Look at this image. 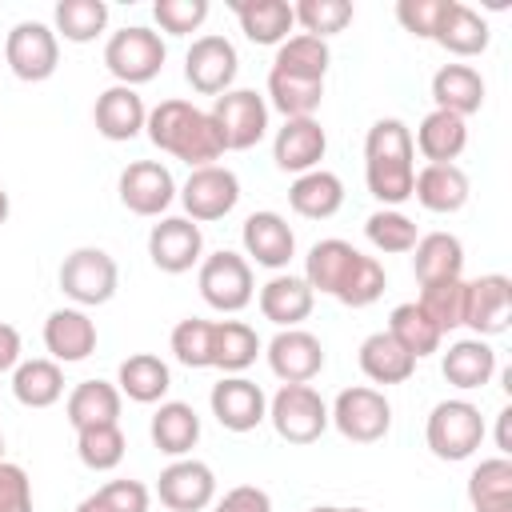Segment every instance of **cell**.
<instances>
[{"label":"cell","instance_id":"obj_18","mask_svg":"<svg viewBox=\"0 0 512 512\" xmlns=\"http://www.w3.org/2000/svg\"><path fill=\"white\" fill-rule=\"evenodd\" d=\"M264 356L280 384H308L324 368V344H320V336H312L304 328H280L268 340Z\"/></svg>","mask_w":512,"mask_h":512},{"label":"cell","instance_id":"obj_48","mask_svg":"<svg viewBox=\"0 0 512 512\" xmlns=\"http://www.w3.org/2000/svg\"><path fill=\"white\" fill-rule=\"evenodd\" d=\"M168 344L184 368H212V320H200V316L180 320L172 328Z\"/></svg>","mask_w":512,"mask_h":512},{"label":"cell","instance_id":"obj_10","mask_svg":"<svg viewBox=\"0 0 512 512\" xmlns=\"http://www.w3.org/2000/svg\"><path fill=\"white\" fill-rule=\"evenodd\" d=\"M196 284H200L204 304L216 308V312H240V308H248L252 296H256L252 264H248L240 252H228V248H220V252H212V256L200 260Z\"/></svg>","mask_w":512,"mask_h":512},{"label":"cell","instance_id":"obj_23","mask_svg":"<svg viewBox=\"0 0 512 512\" xmlns=\"http://www.w3.org/2000/svg\"><path fill=\"white\" fill-rule=\"evenodd\" d=\"M92 120H96V132H100L104 140H116V144H120V140H132V136L144 132L148 108H144V100H140L136 88L112 84V88H104V92L96 96Z\"/></svg>","mask_w":512,"mask_h":512},{"label":"cell","instance_id":"obj_4","mask_svg":"<svg viewBox=\"0 0 512 512\" xmlns=\"http://www.w3.org/2000/svg\"><path fill=\"white\" fill-rule=\"evenodd\" d=\"M164 60H168V48H164L160 32H152V28H144V24L120 28V32H112L108 44H104V68H108V72L116 76V84H124V88H140V84L156 80L160 68H164Z\"/></svg>","mask_w":512,"mask_h":512},{"label":"cell","instance_id":"obj_57","mask_svg":"<svg viewBox=\"0 0 512 512\" xmlns=\"http://www.w3.org/2000/svg\"><path fill=\"white\" fill-rule=\"evenodd\" d=\"M308 512H364V508H340V504H316Z\"/></svg>","mask_w":512,"mask_h":512},{"label":"cell","instance_id":"obj_31","mask_svg":"<svg viewBox=\"0 0 512 512\" xmlns=\"http://www.w3.org/2000/svg\"><path fill=\"white\" fill-rule=\"evenodd\" d=\"M148 432H152V444L164 452V456H188L192 448H196V440H200V416H196V408L192 404H184V400H164L156 412H152V424H148Z\"/></svg>","mask_w":512,"mask_h":512},{"label":"cell","instance_id":"obj_59","mask_svg":"<svg viewBox=\"0 0 512 512\" xmlns=\"http://www.w3.org/2000/svg\"><path fill=\"white\" fill-rule=\"evenodd\" d=\"M0 464H4V432H0Z\"/></svg>","mask_w":512,"mask_h":512},{"label":"cell","instance_id":"obj_11","mask_svg":"<svg viewBox=\"0 0 512 512\" xmlns=\"http://www.w3.org/2000/svg\"><path fill=\"white\" fill-rule=\"evenodd\" d=\"M4 60L12 68L16 80L24 84H40L60 68V40L56 28L40 24V20H20L12 24V32L4 36Z\"/></svg>","mask_w":512,"mask_h":512},{"label":"cell","instance_id":"obj_17","mask_svg":"<svg viewBox=\"0 0 512 512\" xmlns=\"http://www.w3.org/2000/svg\"><path fill=\"white\" fill-rule=\"evenodd\" d=\"M116 192L132 216H160L176 200V180L160 160H132L120 172Z\"/></svg>","mask_w":512,"mask_h":512},{"label":"cell","instance_id":"obj_20","mask_svg":"<svg viewBox=\"0 0 512 512\" xmlns=\"http://www.w3.org/2000/svg\"><path fill=\"white\" fill-rule=\"evenodd\" d=\"M324 152H328V136H324L316 116L284 120V128H276V136H272V160L280 172L304 176V172L320 168Z\"/></svg>","mask_w":512,"mask_h":512},{"label":"cell","instance_id":"obj_8","mask_svg":"<svg viewBox=\"0 0 512 512\" xmlns=\"http://www.w3.org/2000/svg\"><path fill=\"white\" fill-rule=\"evenodd\" d=\"M268 420L288 444H316L328 432V404L312 384H284L268 400Z\"/></svg>","mask_w":512,"mask_h":512},{"label":"cell","instance_id":"obj_56","mask_svg":"<svg viewBox=\"0 0 512 512\" xmlns=\"http://www.w3.org/2000/svg\"><path fill=\"white\" fill-rule=\"evenodd\" d=\"M76 512H116V508H112V504H108L100 492H92V496H84V500L76 504Z\"/></svg>","mask_w":512,"mask_h":512},{"label":"cell","instance_id":"obj_41","mask_svg":"<svg viewBox=\"0 0 512 512\" xmlns=\"http://www.w3.org/2000/svg\"><path fill=\"white\" fill-rule=\"evenodd\" d=\"M412 360H420V356H432L436 348H440V340H444V332L420 312V304L412 300V304H396L392 308V316H388V328H384Z\"/></svg>","mask_w":512,"mask_h":512},{"label":"cell","instance_id":"obj_16","mask_svg":"<svg viewBox=\"0 0 512 512\" xmlns=\"http://www.w3.org/2000/svg\"><path fill=\"white\" fill-rule=\"evenodd\" d=\"M156 496L168 512H204L216 500V476L204 460H172L160 480H156Z\"/></svg>","mask_w":512,"mask_h":512},{"label":"cell","instance_id":"obj_29","mask_svg":"<svg viewBox=\"0 0 512 512\" xmlns=\"http://www.w3.org/2000/svg\"><path fill=\"white\" fill-rule=\"evenodd\" d=\"M432 100H436V108L468 120L472 112L484 108V76L472 64H444L432 76Z\"/></svg>","mask_w":512,"mask_h":512},{"label":"cell","instance_id":"obj_2","mask_svg":"<svg viewBox=\"0 0 512 512\" xmlns=\"http://www.w3.org/2000/svg\"><path fill=\"white\" fill-rule=\"evenodd\" d=\"M412 156H416V148H412V132H408L404 120L384 116L368 128V136H364V180H368V192L384 208H400L404 200H412V180H416Z\"/></svg>","mask_w":512,"mask_h":512},{"label":"cell","instance_id":"obj_19","mask_svg":"<svg viewBox=\"0 0 512 512\" xmlns=\"http://www.w3.org/2000/svg\"><path fill=\"white\" fill-rule=\"evenodd\" d=\"M208 404H212V416L220 420V428H228V432H252L268 420V396L248 376H224L220 384H212Z\"/></svg>","mask_w":512,"mask_h":512},{"label":"cell","instance_id":"obj_45","mask_svg":"<svg viewBox=\"0 0 512 512\" xmlns=\"http://www.w3.org/2000/svg\"><path fill=\"white\" fill-rule=\"evenodd\" d=\"M364 236L376 252H388V256H404L416 248V224L400 212V208H376L368 220H364Z\"/></svg>","mask_w":512,"mask_h":512},{"label":"cell","instance_id":"obj_42","mask_svg":"<svg viewBox=\"0 0 512 512\" xmlns=\"http://www.w3.org/2000/svg\"><path fill=\"white\" fill-rule=\"evenodd\" d=\"M56 40H72V44H88L108 28V4L104 0H60L56 12Z\"/></svg>","mask_w":512,"mask_h":512},{"label":"cell","instance_id":"obj_25","mask_svg":"<svg viewBox=\"0 0 512 512\" xmlns=\"http://www.w3.org/2000/svg\"><path fill=\"white\" fill-rule=\"evenodd\" d=\"M412 196L420 200V208L436 216H452L468 204V176L456 164H424L412 180Z\"/></svg>","mask_w":512,"mask_h":512},{"label":"cell","instance_id":"obj_14","mask_svg":"<svg viewBox=\"0 0 512 512\" xmlns=\"http://www.w3.org/2000/svg\"><path fill=\"white\" fill-rule=\"evenodd\" d=\"M204 256V232L196 220L188 216H164L160 224H152L148 232V260L168 272V276H180L188 268H196Z\"/></svg>","mask_w":512,"mask_h":512},{"label":"cell","instance_id":"obj_47","mask_svg":"<svg viewBox=\"0 0 512 512\" xmlns=\"http://www.w3.org/2000/svg\"><path fill=\"white\" fill-rule=\"evenodd\" d=\"M292 16L304 28V36L328 40L352 24V4L348 0H300V4H292Z\"/></svg>","mask_w":512,"mask_h":512},{"label":"cell","instance_id":"obj_28","mask_svg":"<svg viewBox=\"0 0 512 512\" xmlns=\"http://www.w3.org/2000/svg\"><path fill=\"white\" fill-rule=\"evenodd\" d=\"M288 204L304 220H328L344 204V180L336 172H328V168H312V172H304V176L292 180Z\"/></svg>","mask_w":512,"mask_h":512},{"label":"cell","instance_id":"obj_40","mask_svg":"<svg viewBox=\"0 0 512 512\" xmlns=\"http://www.w3.org/2000/svg\"><path fill=\"white\" fill-rule=\"evenodd\" d=\"M328 64H332L328 40H316V36L296 32V36H288V40L276 48L272 72H284V76H296V80H316V84H324Z\"/></svg>","mask_w":512,"mask_h":512},{"label":"cell","instance_id":"obj_33","mask_svg":"<svg viewBox=\"0 0 512 512\" xmlns=\"http://www.w3.org/2000/svg\"><path fill=\"white\" fill-rule=\"evenodd\" d=\"M64 412L76 432L100 428V424H120V388L108 380H84L68 392Z\"/></svg>","mask_w":512,"mask_h":512},{"label":"cell","instance_id":"obj_9","mask_svg":"<svg viewBox=\"0 0 512 512\" xmlns=\"http://www.w3.org/2000/svg\"><path fill=\"white\" fill-rule=\"evenodd\" d=\"M328 424H336V432L352 444H376L392 428V404H388L384 392H376L368 384H356V388H344L332 400Z\"/></svg>","mask_w":512,"mask_h":512},{"label":"cell","instance_id":"obj_5","mask_svg":"<svg viewBox=\"0 0 512 512\" xmlns=\"http://www.w3.org/2000/svg\"><path fill=\"white\" fill-rule=\"evenodd\" d=\"M424 440L436 460H448V464L468 460L484 444V416L472 400H440L428 412Z\"/></svg>","mask_w":512,"mask_h":512},{"label":"cell","instance_id":"obj_35","mask_svg":"<svg viewBox=\"0 0 512 512\" xmlns=\"http://www.w3.org/2000/svg\"><path fill=\"white\" fill-rule=\"evenodd\" d=\"M432 40H436L444 52H452V56H480V52L488 48L492 32H488V20H484L480 12H472V8L460 4V0H452Z\"/></svg>","mask_w":512,"mask_h":512},{"label":"cell","instance_id":"obj_30","mask_svg":"<svg viewBox=\"0 0 512 512\" xmlns=\"http://www.w3.org/2000/svg\"><path fill=\"white\" fill-rule=\"evenodd\" d=\"M412 272L424 284H444V280H460L464 272V244L452 236V232H428L416 240L412 248Z\"/></svg>","mask_w":512,"mask_h":512},{"label":"cell","instance_id":"obj_43","mask_svg":"<svg viewBox=\"0 0 512 512\" xmlns=\"http://www.w3.org/2000/svg\"><path fill=\"white\" fill-rule=\"evenodd\" d=\"M464 300H468V280L460 276L444 284H424L416 304L440 332H452V328H464Z\"/></svg>","mask_w":512,"mask_h":512},{"label":"cell","instance_id":"obj_44","mask_svg":"<svg viewBox=\"0 0 512 512\" xmlns=\"http://www.w3.org/2000/svg\"><path fill=\"white\" fill-rule=\"evenodd\" d=\"M324 100V84L316 80H296V76H284V72H268V104L276 112H284V120H296V116H312Z\"/></svg>","mask_w":512,"mask_h":512},{"label":"cell","instance_id":"obj_50","mask_svg":"<svg viewBox=\"0 0 512 512\" xmlns=\"http://www.w3.org/2000/svg\"><path fill=\"white\" fill-rule=\"evenodd\" d=\"M448 4L452 0H400L396 4V20H400L404 32H412L420 40H432L440 20H444V12H448Z\"/></svg>","mask_w":512,"mask_h":512},{"label":"cell","instance_id":"obj_3","mask_svg":"<svg viewBox=\"0 0 512 512\" xmlns=\"http://www.w3.org/2000/svg\"><path fill=\"white\" fill-rule=\"evenodd\" d=\"M148 140L184 160L188 168H204V164H216L224 156V144L216 136V124L208 112H200L196 104L188 100H160L152 112H148Z\"/></svg>","mask_w":512,"mask_h":512},{"label":"cell","instance_id":"obj_12","mask_svg":"<svg viewBox=\"0 0 512 512\" xmlns=\"http://www.w3.org/2000/svg\"><path fill=\"white\" fill-rule=\"evenodd\" d=\"M180 204L188 212V220L208 224V220H224L236 204H240V180L232 168L224 164H204L192 168V176L180 188Z\"/></svg>","mask_w":512,"mask_h":512},{"label":"cell","instance_id":"obj_6","mask_svg":"<svg viewBox=\"0 0 512 512\" xmlns=\"http://www.w3.org/2000/svg\"><path fill=\"white\" fill-rule=\"evenodd\" d=\"M120 288V268L116 260L104 252V248H72L60 264V292L80 304V308H96V304H108Z\"/></svg>","mask_w":512,"mask_h":512},{"label":"cell","instance_id":"obj_54","mask_svg":"<svg viewBox=\"0 0 512 512\" xmlns=\"http://www.w3.org/2000/svg\"><path fill=\"white\" fill-rule=\"evenodd\" d=\"M16 364H20V332L8 320H0V376L16 372Z\"/></svg>","mask_w":512,"mask_h":512},{"label":"cell","instance_id":"obj_46","mask_svg":"<svg viewBox=\"0 0 512 512\" xmlns=\"http://www.w3.org/2000/svg\"><path fill=\"white\" fill-rule=\"evenodd\" d=\"M124 452H128V440H124L120 424H100V428L76 432V456L92 472H112L124 460Z\"/></svg>","mask_w":512,"mask_h":512},{"label":"cell","instance_id":"obj_53","mask_svg":"<svg viewBox=\"0 0 512 512\" xmlns=\"http://www.w3.org/2000/svg\"><path fill=\"white\" fill-rule=\"evenodd\" d=\"M216 512H272V496L256 484H236V488L224 492Z\"/></svg>","mask_w":512,"mask_h":512},{"label":"cell","instance_id":"obj_49","mask_svg":"<svg viewBox=\"0 0 512 512\" xmlns=\"http://www.w3.org/2000/svg\"><path fill=\"white\" fill-rule=\"evenodd\" d=\"M152 16L160 24V32L168 36H188L208 20V0H156Z\"/></svg>","mask_w":512,"mask_h":512},{"label":"cell","instance_id":"obj_32","mask_svg":"<svg viewBox=\"0 0 512 512\" xmlns=\"http://www.w3.org/2000/svg\"><path fill=\"white\" fill-rule=\"evenodd\" d=\"M240 20V32L252 40V44H284L296 16H292V4L284 0H232L228 4Z\"/></svg>","mask_w":512,"mask_h":512},{"label":"cell","instance_id":"obj_37","mask_svg":"<svg viewBox=\"0 0 512 512\" xmlns=\"http://www.w3.org/2000/svg\"><path fill=\"white\" fill-rule=\"evenodd\" d=\"M360 372L372 384H404L416 372V360L388 336V332H372L360 344Z\"/></svg>","mask_w":512,"mask_h":512},{"label":"cell","instance_id":"obj_36","mask_svg":"<svg viewBox=\"0 0 512 512\" xmlns=\"http://www.w3.org/2000/svg\"><path fill=\"white\" fill-rule=\"evenodd\" d=\"M260 356V336L244 320H212V368L240 376Z\"/></svg>","mask_w":512,"mask_h":512},{"label":"cell","instance_id":"obj_21","mask_svg":"<svg viewBox=\"0 0 512 512\" xmlns=\"http://www.w3.org/2000/svg\"><path fill=\"white\" fill-rule=\"evenodd\" d=\"M240 240H244V252L260 264V268H288V260L296 256V232L288 228V220L280 212H252L240 228Z\"/></svg>","mask_w":512,"mask_h":512},{"label":"cell","instance_id":"obj_7","mask_svg":"<svg viewBox=\"0 0 512 512\" xmlns=\"http://www.w3.org/2000/svg\"><path fill=\"white\" fill-rule=\"evenodd\" d=\"M212 124L224 144V152H244L256 148L268 132V100L256 88H228L212 104Z\"/></svg>","mask_w":512,"mask_h":512},{"label":"cell","instance_id":"obj_22","mask_svg":"<svg viewBox=\"0 0 512 512\" xmlns=\"http://www.w3.org/2000/svg\"><path fill=\"white\" fill-rule=\"evenodd\" d=\"M44 348L56 364H80L96 352V320L84 308H56L44 320Z\"/></svg>","mask_w":512,"mask_h":512},{"label":"cell","instance_id":"obj_24","mask_svg":"<svg viewBox=\"0 0 512 512\" xmlns=\"http://www.w3.org/2000/svg\"><path fill=\"white\" fill-rule=\"evenodd\" d=\"M312 300H316V292L308 288V280L292 276V272H276L256 296L260 316L272 320L276 328H300V320H308V312H312Z\"/></svg>","mask_w":512,"mask_h":512},{"label":"cell","instance_id":"obj_15","mask_svg":"<svg viewBox=\"0 0 512 512\" xmlns=\"http://www.w3.org/2000/svg\"><path fill=\"white\" fill-rule=\"evenodd\" d=\"M512 320V280L504 272H488L468 280V300H464V328H472L480 340L508 332Z\"/></svg>","mask_w":512,"mask_h":512},{"label":"cell","instance_id":"obj_27","mask_svg":"<svg viewBox=\"0 0 512 512\" xmlns=\"http://www.w3.org/2000/svg\"><path fill=\"white\" fill-rule=\"evenodd\" d=\"M412 148H420V156H424L428 164H452V160L468 148V124H464V116L444 112V108H432V112L420 120Z\"/></svg>","mask_w":512,"mask_h":512},{"label":"cell","instance_id":"obj_34","mask_svg":"<svg viewBox=\"0 0 512 512\" xmlns=\"http://www.w3.org/2000/svg\"><path fill=\"white\" fill-rule=\"evenodd\" d=\"M116 388H120V396H128V400H136V404H156V400L168 396L172 372H168V364H164L160 356H152V352H132V356L120 364V372H116Z\"/></svg>","mask_w":512,"mask_h":512},{"label":"cell","instance_id":"obj_13","mask_svg":"<svg viewBox=\"0 0 512 512\" xmlns=\"http://www.w3.org/2000/svg\"><path fill=\"white\" fill-rule=\"evenodd\" d=\"M236 72H240V56H236V44L228 36L208 32V36L192 40V48L184 56V80L192 84V92L224 96L232 88Z\"/></svg>","mask_w":512,"mask_h":512},{"label":"cell","instance_id":"obj_39","mask_svg":"<svg viewBox=\"0 0 512 512\" xmlns=\"http://www.w3.org/2000/svg\"><path fill=\"white\" fill-rule=\"evenodd\" d=\"M468 500L472 512H512V460L508 456L480 460L468 476Z\"/></svg>","mask_w":512,"mask_h":512},{"label":"cell","instance_id":"obj_1","mask_svg":"<svg viewBox=\"0 0 512 512\" xmlns=\"http://www.w3.org/2000/svg\"><path fill=\"white\" fill-rule=\"evenodd\" d=\"M304 280L312 292H324L348 308H368L384 296V264L376 256H364L348 240H316L304 256Z\"/></svg>","mask_w":512,"mask_h":512},{"label":"cell","instance_id":"obj_38","mask_svg":"<svg viewBox=\"0 0 512 512\" xmlns=\"http://www.w3.org/2000/svg\"><path fill=\"white\" fill-rule=\"evenodd\" d=\"M12 396L24 408H52L64 396V372L56 360H20L12 372Z\"/></svg>","mask_w":512,"mask_h":512},{"label":"cell","instance_id":"obj_26","mask_svg":"<svg viewBox=\"0 0 512 512\" xmlns=\"http://www.w3.org/2000/svg\"><path fill=\"white\" fill-rule=\"evenodd\" d=\"M440 372L452 388L460 392H472V388H484L496 372V348L480 336H468V340H456L448 344L444 360H440Z\"/></svg>","mask_w":512,"mask_h":512},{"label":"cell","instance_id":"obj_51","mask_svg":"<svg viewBox=\"0 0 512 512\" xmlns=\"http://www.w3.org/2000/svg\"><path fill=\"white\" fill-rule=\"evenodd\" d=\"M0 512H32V480L20 464H0Z\"/></svg>","mask_w":512,"mask_h":512},{"label":"cell","instance_id":"obj_52","mask_svg":"<svg viewBox=\"0 0 512 512\" xmlns=\"http://www.w3.org/2000/svg\"><path fill=\"white\" fill-rule=\"evenodd\" d=\"M116 512H148V488L140 480H108L104 488H96Z\"/></svg>","mask_w":512,"mask_h":512},{"label":"cell","instance_id":"obj_58","mask_svg":"<svg viewBox=\"0 0 512 512\" xmlns=\"http://www.w3.org/2000/svg\"><path fill=\"white\" fill-rule=\"evenodd\" d=\"M8 212H12V200H8V192H4V188H0V224H4V220H8Z\"/></svg>","mask_w":512,"mask_h":512},{"label":"cell","instance_id":"obj_55","mask_svg":"<svg viewBox=\"0 0 512 512\" xmlns=\"http://www.w3.org/2000/svg\"><path fill=\"white\" fill-rule=\"evenodd\" d=\"M500 428H496V448H500V456H508L512 452V440H508V420H512V408H500Z\"/></svg>","mask_w":512,"mask_h":512}]
</instances>
